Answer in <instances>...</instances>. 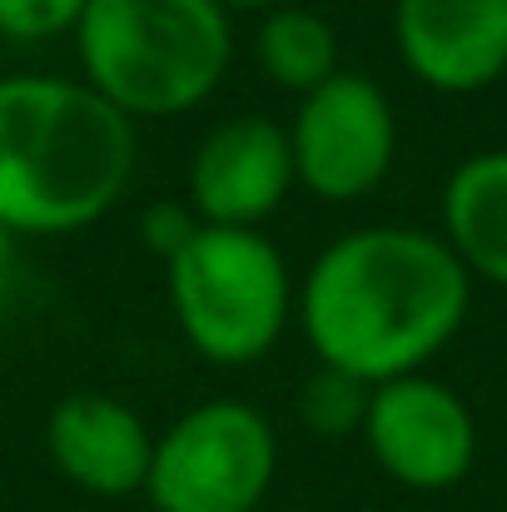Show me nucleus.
I'll return each instance as SVG.
<instances>
[{"label":"nucleus","mask_w":507,"mask_h":512,"mask_svg":"<svg viewBox=\"0 0 507 512\" xmlns=\"http://www.w3.org/2000/svg\"><path fill=\"white\" fill-rule=\"evenodd\" d=\"M179 339L214 368H254L294 329L299 274L264 229L199 224L165 264Z\"/></svg>","instance_id":"20e7f679"},{"label":"nucleus","mask_w":507,"mask_h":512,"mask_svg":"<svg viewBox=\"0 0 507 512\" xmlns=\"http://www.w3.org/2000/svg\"><path fill=\"white\" fill-rule=\"evenodd\" d=\"M194 229H199V214L189 209V199H155V204H145V214H140V244L169 264L189 239H194Z\"/></svg>","instance_id":"2eb2a0df"},{"label":"nucleus","mask_w":507,"mask_h":512,"mask_svg":"<svg viewBox=\"0 0 507 512\" xmlns=\"http://www.w3.org/2000/svg\"><path fill=\"white\" fill-rule=\"evenodd\" d=\"M438 234L473 284L507 294V145L463 155L438 199Z\"/></svg>","instance_id":"9b49d317"},{"label":"nucleus","mask_w":507,"mask_h":512,"mask_svg":"<svg viewBox=\"0 0 507 512\" xmlns=\"http://www.w3.org/2000/svg\"><path fill=\"white\" fill-rule=\"evenodd\" d=\"M90 0H0V40L5 45H50L70 40Z\"/></svg>","instance_id":"4468645a"},{"label":"nucleus","mask_w":507,"mask_h":512,"mask_svg":"<svg viewBox=\"0 0 507 512\" xmlns=\"http://www.w3.org/2000/svg\"><path fill=\"white\" fill-rule=\"evenodd\" d=\"M279 478L274 418L234 393L184 408L155 433L145 498L155 512H259Z\"/></svg>","instance_id":"39448f33"},{"label":"nucleus","mask_w":507,"mask_h":512,"mask_svg":"<svg viewBox=\"0 0 507 512\" xmlns=\"http://www.w3.org/2000/svg\"><path fill=\"white\" fill-rule=\"evenodd\" d=\"M294 150L284 120L264 110H239L214 120L184 165V199L199 214V224H229V229H264L289 194Z\"/></svg>","instance_id":"6e6552de"},{"label":"nucleus","mask_w":507,"mask_h":512,"mask_svg":"<svg viewBox=\"0 0 507 512\" xmlns=\"http://www.w3.org/2000/svg\"><path fill=\"white\" fill-rule=\"evenodd\" d=\"M140 125L80 75H0V224L15 239L95 229L135 184Z\"/></svg>","instance_id":"f03ea898"},{"label":"nucleus","mask_w":507,"mask_h":512,"mask_svg":"<svg viewBox=\"0 0 507 512\" xmlns=\"http://www.w3.org/2000/svg\"><path fill=\"white\" fill-rule=\"evenodd\" d=\"M368 383H358V378H348V373H338V368H324V363H314V373L299 383V393H294V413H299V423L314 433V438H353V433H363V413H368Z\"/></svg>","instance_id":"ddd939ff"},{"label":"nucleus","mask_w":507,"mask_h":512,"mask_svg":"<svg viewBox=\"0 0 507 512\" xmlns=\"http://www.w3.org/2000/svg\"><path fill=\"white\" fill-rule=\"evenodd\" d=\"M45 453L70 488L90 498H135L150 478L155 433L125 398L75 388L45 413Z\"/></svg>","instance_id":"9d476101"},{"label":"nucleus","mask_w":507,"mask_h":512,"mask_svg":"<svg viewBox=\"0 0 507 512\" xmlns=\"http://www.w3.org/2000/svg\"><path fill=\"white\" fill-rule=\"evenodd\" d=\"M473 279L438 229L358 224L334 234L299 274L294 329L314 363L358 383L423 373L463 334Z\"/></svg>","instance_id":"f257e3e1"},{"label":"nucleus","mask_w":507,"mask_h":512,"mask_svg":"<svg viewBox=\"0 0 507 512\" xmlns=\"http://www.w3.org/2000/svg\"><path fill=\"white\" fill-rule=\"evenodd\" d=\"M15 244H20V239L0 224V289H5V279H10V269H15Z\"/></svg>","instance_id":"dca6fc26"},{"label":"nucleus","mask_w":507,"mask_h":512,"mask_svg":"<svg viewBox=\"0 0 507 512\" xmlns=\"http://www.w3.org/2000/svg\"><path fill=\"white\" fill-rule=\"evenodd\" d=\"M254 70L284 90V95H309L319 90L329 75H338V30L329 15L299 5V0H284L274 10L259 15L254 25Z\"/></svg>","instance_id":"f8f14e48"},{"label":"nucleus","mask_w":507,"mask_h":512,"mask_svg":"<svg viewBox=\"0 0 507 512\" xmlns=\"http://www.w3.org/2000/svg\"><path fill=\"white\" fill-rule=\"evenodd\" d=\"M393 45L423 90L483 95L507 75V0H393Z\"/></svg>","instance_id":"1a4fd4ad"},{"label":"nucleus","mask_w":507,"mask_h":512,"mask_svg":"<svg viewBox=\"0 0 507 512\" xmlns=\"http://www.w3.org/2000/svg\"><path fill=\"white\" fill-rule=\"evenodd\" d=\"M70 40L80 80L135 125L194 115L234 65V15L214 0H90Z\"/></svg>","instance_id":"7ed1b4c3"},{"label":"nucleus","mask_w":507,"mask_h":512,"mask_svg":"<svg viewBox=\"0 0 507 512\" xmlns=\"http://www.w3.org/2000/svg\"><path fill=\"white\" fill-rule=\"evenodd\" d=\"M214 5H224L229 15H264V10H274L284 0H214Z\"/></svg>","instance_id":"f3484780"},{"label":"nucleus","mask_w":507,"mask_h":512,"mask_svg":"<svg viewBox=\"0 0 507 512\" xmlns=\"http://www.w3.org/2000/svg\"><path fill=\"white\" fill-rule=\"evenodd\" d=\"M358 438L378 473L408 493H448L478 463V418L468 398L428 368L373 383Z\"/></svg>","instance_id":"0eeeda50"},{"label":"nucleus","mask_w":507,"mask_h":512,"mask_svg":"<svg viewBox=\"0 0 507 512\" xmlns=\"http://www.w3.org/2000/svg\"><path fill=\"white\" fill-rule=\"evenodd\" d=\"M284 130L299 189L324 204L368 199L398 165L393 95L363 70H338L319 90L299 95Z\"/></svg>","instance_id":"423d86ee"}]
</instances>
